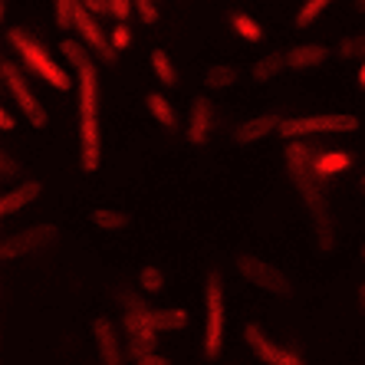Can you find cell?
I'll list each match as a JSON object with an SVG mask.
<instances>
[{"label":"cell","mask_w":365,"mask_h":365,"mask_svg":"<svg viewBox=\"0 0 365 365\" xmlns=\"http://www.w3.org/2000/svg\"><path fill=\"white\" fill-rule=\"evenodd\" d=\"M319 155H323L319 148L293 138V142L287 145V171H289V178H293V185H297V191L303 195V201L309 204V214H313L316 230H319V247L329 250L332 247V217H329V204H326V195H323V181L316 178V171H313V162Z\"/></svg>","instance_id":"obj_1"},{"label":"cell","mask_w":365,"mask_h":365,"mask_svg":"<svg viewBox=\"0 0 365 365\" xmlns=\"http://www.w3.org/2000/svg\"><path fill=\"white\" fill-rule=\"evenodd\" d=\"M7 43L14 46V50H17V56L24 60V66L30 69L34 76H40L43 83H50L53 89H63V93H66L69 86H73V79L66 76V69L53 60L50 53H46V46H43L36 36H30L26 30H10Z\"/></svg>","instance_id":"obj_2"},{"label":"cell","mask_w":365,"mask_h":365,"mask_svg":"<svg viewBox=\"0 0 365 365\" xmlns=\"http://www.w3.org/2000/svg\"><path fill=\"white\" fill-rule=\"evenodd\" d=\"M204 356L217 359L224 349V326H227V316H224V289H221V277L217 273H207L204 280Z\"/></svg>","instance_id":"obj_3"},{"label":"cell","mask_w":365,"mask_h":365,"mask_svg":"<svg viewBox=\"0 0 365 365\" xmlns=\"http://www.w3.org/2000/svg\"><path fill=\"white\" fill-rule=\"evenodd\" d=\"M119 303L125 306V313H122V329H125V336H128V349H132V356L138 359V356H148V352H155L158 332L145 323V309H148V306L142 303V297H135V293L122 289V293H119Z\"/></svg>","instance_id":"obj_4"},{"label":"cell","mask_w":365,"mask_h":365,"mask_svg":"<svg viewBox=\"0 0 365 365\" xmlns=\"http://www.w3.org/2000/svg\"><path fill=\"white\" fill-rule=\"evenodd\" d=\"M359 119L356 115H346V112H329V115H299V119H283L280 132L287 142L303 135H323V132H356Z\"/></svg>","instance_id":"obj_5"},{"label":"cell","mask_w":365,"mask_h":365,"mask_svg":"<svg viewBox=\"0 0 365 365\" xmlns=\"http://www.w3.org/2000/svg\"><path fill=\"white\" fill-rule=\"evenodd\" d=\"M56 237H60V227H56V224H34V227H24V230H17V234H10V237L0 244V257H4V260L34 257L56 244Z\"/></svg>","instance_id":"obj_6"},{"label":"cell","mask_w":365,"mask_h":365,"mask_svg":"<svg viewBox=\"0 0 365 365\" xmlns=\"http://www.w3.org/2000/svg\"><path fill=\"white\" fill-rule=\"evenodd\" d=\"M237 270L244 280H250V287H260L267 289V293H277V297H289L293 293V287H289L287 273L277 270L273 264H267V260H260V257H237Z\"/></svg>","instance_id":"obj_7"},{"label":"cell","mask_w":365,"mask_h":365,"mask_svg":"<svg viewBox=\"0 0 365 365\" xmlns=\"http://www.w3.org/2000/svg\"><path fill=\"white\" fill-rule=\"evenodd\" d=\"M4 83H7V93L14 96V102H17V109L26 115V122L34 128H46V109L40 106V99L34 96V89L26 86L24 73H20L14 63H4Z\"/></svg>","instance_id":"obj_8"},{"label":"cell","mask_w":365,"mask_h":365,"mask_svg":"<svg viewBox=\"0 0 365 365\" xmlns=\"http://www.w3.org/2000/svg\"><path fill=\"white\" fill-rule=\"evenodd\" d=\"M79 30V36H83V43L86 46H89V50L96 53V56H99L102 63H112L115 60V50H112V43H109V36L102 34L99 30V24H96L93 20V14H89V10L83 7V4H79L76 7V24H73Z\"/></svg>","instance_id":"obj_9"},{"label":"cell","mask_w":365,"mask_h":365,"mask_svg":"<svg viewBox=\"0 0 365 365\" xmlns=\"http://www.w3.org/2000/svg\"><path fill=\"white\" fill-rule=\"evenodd\" d=\"M79 162L83 171L93 175L102 165V132H99V119H79Z\"/></svg>","instance_id":"obj_10"},{"label":"cell","mask_w":365,"mask_h":365,"mask_svg":"<svg viewBox=\"0 0 365 365\" xmlns=\"http://www.w3.org/2000/svg\"><path fill=\"white\" fill-rule=\"evenodd\" d=\"M211 128H214V106L207 96H197V99H191V115H187V142L204 145L211 138Z\"/></svg>","instance_id":"obj_11"},{"label":"cell","mask_w":365,"mask_h":365,"mask_svg":"<svg viewBox=\"0 0 365 365\" xmlns=\"http://www.w3.org/2000/svg\"><path fill=\"white\" fill-rule=\"evenodd\" d=\"M93 336H96V346H99L102 365H125L122 349H119V332H115V326H112L109 316H99V319H96Z\"/></svg>","instance_id":"obj_12"},{"label":"cell","mask_w":365,"mask_h":365,"mask_svg":"<svg viewBox=\"0 0 365 365\" xmlns=\"http://www.w3.org/2000/svg\"><path fill=\"white\" fill-rule=\"evenodd\" d=\"M79 119H99V76H96V66L79 73Z\"/></svg>","instance_id":"obj_13"},{"label":"cell","mask_w":365,"mask_h":365,"mask_svg":"<svg viewBox=\"0 0 365 365\" xmlns=\"http://www.w3.org/2000/svg\"><path fill=\"white\" fill-rule=\"evenodd\" d=\"M36 197H40V181H24V185H17L14 191H7V195L0 197V214L10 217V214L24 211L26 204H34Z\"/></svg>","instance_id":"obj_14"},{"label":"cell","mask_w":365,"mask_h":365,"mask_svg":"<svg viewBox=\"0 0 365 365\" xmlns=\"http://www.w3.org/2000/svg\"><path fill=\"white\" fill-rule=\"evenodd\" d=\"M283 119H277V115H257V119L244 122V125L234 132V138H237L240 145H250V142H260V138H267L270 132H280Z\"/></svg>","instance_id":"obj_15"},{"label":"cell","mask_w":365,"mask_h":365,"mask_svg":"<svg viewBox=\"0 0 365 365\" xmlns=\"http://www.w3.org/2000/svg\"><path fill=\"white\" fill-rule=\"evenodd\" d=\"M244 339H247V346L254 349L257 359H264L267 365L277 362V352H280V346H277V342H273L270 336H267V332L260 329L257 323H247V326H244Z\"/></svg>","instance_id":"obj_16"},{"label":"cell","mask_w":365,"mask_h":365,"mask_svg":"<svg viewBox=\"0 0 365 365\" xmlns=\"http://www.w3.org/2000/svg\"><path fill=\"white\" fill-rule=\"evenodd\" d=\"M326 46L323 43H306V46H293V50L287 53V66L289 69H313L319 66V63L326 60Z\"/></svg>","instance_id":"obj_17"},{"label":"cell","mask_w":365,"mask_h":365,"mask_svg":"<svg viewBox=\"0 0 365 365\" xmlns=\"http://www.w3.org/2000/svg\"><path fill=\"white\" fill-rule=\"evenodd\" d=\"M145 323L155 332H171L187 326V309H145Z\"/></svg>","instance_id":"obj_18"},{"label":"cell","mask_w":365,"mask_h":365,"mask_svg":"<svg viewBox=\"0 0 365 365\" xmlns=\"http://www.w3.org/2000/svg\"><path fill=\"white\" fill-rule=\"evenodd\" d=\"M349 165H352V155L342 152V148H332V152H323L319 158H316L313 171H316V178H319V181H326V178H332V175L346 171Z\"/></svg>","instance_id":"obj_19"},{"label":"cell","mask_w":365,"mask_h":365,"mask_svg":"<svg viewBox=\"0 0 365 365\" xmlns=\"http://www.w3.org/2000/svg\"><path fill=\"white\" fill-rule=\"evenodd\" d=\"M145 102H148V112H152V115L162 122L165 128H178V115H175L171 102L165 99L162 93H148V96H145Z\"/></svg>","instance_id":"obj_20"},{"label":"cell","mask_w":365,"mask_h":365,"mask_svg":"<svg viewBox=\"0 0 365 365\" xmlns=\"http://www.w3.org/2000/svg\"><path fill=\"white\" fill-rule=\"evenodd\" d=\"M60 53L66 56V63L76 69V73H83V69L93 66V56H89V50H86L83 43H76V40H63L60 43Z\"/></svg>","instance_id":"obj_21"},{"label":"cell","mask_w":365,"mask_h":365,"mask_svg":"<svg viewBox=\"0 0 365 365\" xmlns=\"http://www.w3.org/2000/svg\"><path fill=\"white\" fill-rule=\"evenodd\" d=\"M230 26H234V34H237L240 40H250V43L264 40V30H260V24H257L250 14H230Z\"/></svg>","instance_id":"obj_22"},{"label":"cell","mask_w":365,"mask_h":365,"mask_svg":"<svg viewBox=\"0 0 365 365\" xmlns=\"http://www.w3.org/2000/svg\"><path fill=\"white\" fill-rule=\"evenodd\" d=\"M93 224L99 230H122V227H128V214L112 211V207H96V211H93Z\"/></svg>","instance_id":"obj_23"},{"label":"cell","mask_w":365,"mask_h":365,"mask_svg":"<svg viewBox=\"0 0 365 365\" xmlns=\"http://www.w3.org/2000/svg\"><path fill=\"white\" fill-rule=\"evenodd\" d=\"M152 69H155V76L162 79L165 86H175V83H178L175 63L168 60V53H165V50H152Z\"/></svg>","instance_id":"obj_24"},{"label":"cell","mask_w":365,"mask_h":365,"mask_svg":"<svg viewBox=\"0 0 365 365\" xmlns=\"http://www.w3.org/2000/svg\"><path fill=\"white\" fill-rule=\"evenodd\" d=\"M280 69H287V56H280V53H270V56H264V60L254 66V79H257V83H267V79L277 76Z\"/></svg>","instance_id":"obj_25"},{"label":"cell","mask_w":365,"mask_h":365,"mask_svg":"<svg viewBox=\"0 0 365 365\" xmlns=\"http://www.w3.org/2000/svg\"><path fill=\"white\" fill-rule=\"evenodd\" d=\"M138 289H142V293H162L165 289V273L152 264L142 267V270H138Z\"/></svg>","instance_id":"obj_26"},{"label":"cell","mask_w":365,"mask_h":365,"mask_svg":"<svg viewBox=\"0 0 365 365\" xmlns=\"http://www.w3.org/2000/svg\"><path fill=\"white\" fill-rule=\"evenodd\" d=\"M234 79H237V69L234 66H211L207 76H204V86H207V89H224V86H230Z\"/></svg>","instance_id":"obj_27"},{"label":"cell","mask_w":365,"mask_h":365,"mask_svg":"<svg viewBox=\"0 0 365 365\" xmlns=\"http://www.w3.org/2000/svg\"><path fill=\"white\" fill-rule=\"evenodd\" d=\"M329 4L332 0H306L303 7H299V14H297V26H309L326 7H329Z\"/></svg>","instance_id":"obj_28"},{"label":"cell","mask_w":365,"mask_h":365,"mask_svg":"<svg viewBox=\"0 0 365 365\" xmlns=\"http://www.w3.org/2000/svg\"><path fill=\"white\" fill-rule=\"evenodd\" d=\"M76 7H79V0H56V26H73L76 24Z\"/></svg>","instance_id":"obj_29"},{"label":"cell","mask_w":365,"mask_h":365,"mask_svg":"<svg viewBox=\"0 0 365 365\" xmlns=\"http://www.w3.org/2000/svg\"><path fill=\"white\" fill-rule=\"evenodd\" d=\"M109 43H112V50H125L128 43H132V30H128L125 24H115V30H112Z\"/></svg>","instance_id":"obj_30"},{"label":"cell","mask_w":365,"mask_h":365,"mask_svg":"<svg viewBox=\"0 0 365 365\" xmlns=\"http://www.w3.org/2000/svg\"><path fill=\"white\" fill-rule=\"evenodd\" d=\"M135 10H138V17H142L148 26L158 24V7H155V0H135Z\"/></svg>","instance_id":"obj_31"},{"label":"cell","mask_w":365,"mask_h":365,"mask_svg":"<svg viewBox=\"0 0 365 365\" xmlns=\"http://www.w3.org/2000/svg\"><path fill=\"white\" fill-rule=\"evenodd\" d=\"M132 7H135V0H112V4H109V14L119 20V24H125L128 14H132Z\"/></svg>","instance_id":"obj_32"},{"label":"cell","mask_w":365,"mask_h":365,"mask_svg":"<svg viewBox=\"0 0 365 365\" xmlns=\"http://www.w3.org/2000/svg\"><path fill=\"white\" fill-rule=\"evenodd\" d=\"M273 365H303V359H299L297 349H283L280 346V352H277V362H273Z\"/></svg>","instance_id":"obj_33"},{"label":"cell","mask_w":365,"mask_h":365,"mask_svg":"<svg viewBox=\"0 0 365 365\" xmlns=\"http://www.w3.org/2000/svg\"><path fill=\"white\" fill-rule=\"evenodd\" d=\"M0 168H4V178H10V175H17L20 165L10 158V152H0Z\"/></svg>","instance_id":"obj_34"},{"label":"cell","mask_w":365,"mask_h":365,"mask_svg":"<svg viewBox=\"0 0 365 365\" xmlns=\"http://www.w3.org/2000/svg\"><path fill=\"white\" fill-rule=\"evenodd\" d=\"M79 4H83L89 14H109V4H112V0H79Z\"/></svg>","instance_id":"obj_35"},{"label":"cell","mask_w":365,"mask_h":365,"mask_svg":"<svg viewBox=\"0 0 365 365\" xmlns=\"http://www.w3.org/2000/svg\"><path fill=\"white\" fill-rule=\"evenodd\" d=\"M135 365H171L165 356H158V352H148V356H138Z\"/></svg>","instance_id":"obj_36"},{"label":"cell","mask_w":365,"mask_h":365,"mask_svg":"<svg viewBox=\"0 0 365 365\" xmlns=\"http://www.w3.org/2000/svg\"><path fill=\"white\" fill-rule=\"evenodd\" d=\"M0 128H4V132H14V128H17V122H14V115H10L7 109H0Z\"/></svg>","instance_id":"obj_37"},{"label":"cell","mask_w":365,"mask_h":365,"mask_svg":"<svg viewBox=\"0 0 365 365\" xmlns=\"http://www.w3.org/2000/svg\"><path fill=\"white\" fill-rule=\"evenodd\" d=\"M359 86L365 89V63H362V69H359Z\"/></svg>","instance_id":"obj_38"},{"label":"cell","mask_w":365,"mask_h":365,"mask_svg":"<svg viewBox=\"0 0 365 365\" xmlns=\"http://www.w3.org/2000/svg\"><path fill=\"white\" fill-rule=\"evenodd\" d=\"M356 7H359V10H362V14H365V0H356Z\"/></svg>","instance_id":"obj_39"},{"label":"cell","mask_w":365,"mask_h":365,"mask_svg":"<svg viewBox=\"0 0 365 365\" xmlns=\"http://www.w3.org/2000/svg\"><path fill=\"white\" fill-rule=\"evenodd\" d=\"M359 299H362V306H365V287H362V293H359Z\"/></svg>","instance_id":"obj_40"},{"label":"cell","mask_w":365,"mask_h":365,"mask_svg":"<svg viewBox=\"0 0 365 365\" xmlns=\"http://www.w3.org/2000/svg\"><path fill=\"white\" fill-rule=\"evenodd\" d=\"M359 187H362V191H365V175H362V181H359Z\"/></svg>","instance_id":"obj_41"}]
</instances>
